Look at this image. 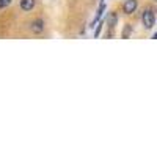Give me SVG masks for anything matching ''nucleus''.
Returning <instances> with one entry per match:
<instances>
[{
  "mask_svg": "<svg viewBox=\"0 0 157 157\" xmlns=\"http://www.w3.org/2000/svg\"><path fill=\"white\" fill-rule=\"evenodd\" d=\"M141 21H143V25H145L146 30H151L155 24V16L152 10H145L143 11V16H141Z\"/></svg>",
  "mask_w": 157,
  "mask_h": 157,
  "instance_id": "nucleus-1",
  "label": "nucleus"
},
{
  "mask_svg": "<svg viewBox=\"0 0 157 157\" xmlns=\"http://www.w3.org/2000/svg\"><path fill=\"white\" fill-rule=\"evenodd\" d=\"M105 10H107L105 2H101V5H99V8H98V11H96V16H94V19L91 21V24H90V27H91V29H94L96 25L101 22V19H102V16H104V13H105Z\"/></svg>",
  "mask_w": 157,
  "mask_h": 157,
  "instance_id": "nucleus-2",
  "label": "nucleus"
},
{
  "mask_svg": "<svg viewBox=\"0 0 157 157\" xmlns=\"http://www.w3.org/2000/svg\"><path fill=\"white\" fill-rule=\"evenodd\" d=\"M137 8H138V0H126L123 5L124 14H132V13L137 11Z\"/></svg>",
  "mask_w": 157,
  "mask_h": 157,
  "instance_id": "nucleus-3",
  "label": "nucleus"
},
{
  "mask_svg": "<svg viewBox=\"0 0 157 157\" xmlns=\"http://www.w3.org/2000/svg\"><path fill=\"white\" fill-rule=\"evenodd\" d=\"M30 30L33 33H43L44 32V21L43 19H36L30 24Z\"/></svg>",
  "mask_w": 157,
  "mask_h": 157,
  "instance_id": "nucleus-4",
  "label": "nucleus"
},
{
  "mask_svg": "<svg viewBox=\"0 0 157 157\" xmlns=\"http://www.w3.org/2000/svg\"><path fill=\"white\" fill-rule=\"evenodd\" d=\"M36 5V0H21V8L24 11H32Z\"/></svg>",
  "mask_w": 157,
  "mask_h": 157,
  "instance_id": "nucleus-5",
  "label": "nucleus"
},
{
  "mask_svg": "<svg viewBox=\"0 0 157 157\" xmlns=\"http://www.w3.org/2000/svg\"><path fill=\"white\" fill-rule=\"evenodd\" d=\"M116 22H118V16L115 14V13H112V14H110V16L107 17V25L110 27V30H113V29H115Z\"/></svg>",
  "mask_w": 157,
  "mask_h": 157,
  "instance_id": "nucleus-6",
  "label": "nucleus"
},
{
  "mask_svg": "<svg viewBox=\"0 0 157 157\" xmlns=\"http://www.w3.org/2000/svg\"><path fill=\"white\" fill-rule=\"evenodd\" d=\"M130 35H132V25H130V24H126L124 29H123V32H121V38L127 39Z\"/></svg>",
  "mask_w": 157,
  "mask_h": 157,
  "instance_id": "nucleus-7",
  "label": "nucleus"
},
{
  "mask_svg": "<svg viewBox=\"0 0 157 157\" xmlns=\"http://www.w3.org/2000/svg\"><path fill=\"white\" fill-rule=\"evenodd\" d=\"M102 25H104V21H101L98 25H96V30H94V38H99L101 32H102Z\"/></svg>",
  "mask_w": 157,
  "mask_h": 157,
  "instance_id": "nucleus-8",
  "label": "nucleus"
},
{
  "mask_svg": "<svg viewBox=\"0 0 157 157\" xmlns=\"http://www.w3.org/2000/svg\"><path fill=\"white\" fill-rule=\"evenodd\" d=\"M10 3H11V0H0V10H2V8H6Z\"/></svg>",
  "mask_w": 157,
  "mask_h": 157,
  "instance_id": "nucleus-9",
  "label": "nucleus"
},
{
  "mask_svg": "<svg viewBox=\"0 0 157 157\" xmlns=\"http://www.w3.org/2000/svg\"><path fill=\"white\" fill-rule=\"evenodd\" d=\"M152 39H157V33H154V35H152Z\"/></svg>",
  "mask_w": 157,
  "mask_h": 157,
  "instance_id": "nucleus-10",
  "label": "nucleus"
},
{
  "mask_svg": "<svg viewBox=\"0 0 157 157\" xmlns=\"http://www.w3.org/2000/svg\"><path fill=\"white\" fill-rule=\"evenodd\" d=\"M101 2H105V0H101Z\"/></svg>",
  "mask_w": 157,
  "mask_h": 157,
  "instance_id": "nucleus-11",
  "label": "nucleus"
}]
</instances>
